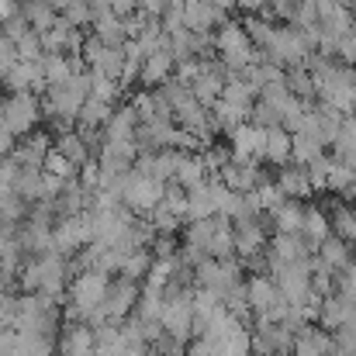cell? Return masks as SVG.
I'll list each match as a JSON object with an SVG mask.
<instances>
[{
    "instance_id": "cell-1",
    "label": "cell",
    "mask_w": 356,
    "mask_h": 356,
    "mask_svg": "<svg viewBox=\"0 0 356 356\" xmlns=\"http://www.w3.org/2000/svg\"><path fill=\"white\" fill-rule=\"evenodd\" d=\"M66 277H70V263L59 252H42L21 270V287L24 294H49L59 301L66 291Z\"/></svg>"
},
{
    "instance_id": "cell-2",
    "label": "cell",
    "mask_w": 356,
    "mask_h": 356,
    "mask_svg": "<svg viewBox=\"0 0 356 356\" xmlns=\"http://www.w3.org/2000/svg\"><path fill=\"white\" fill-rule=\"evenodd\" d=\"M159 329L180 343H191V336H194V291L191 287H166Z\"/></svg>"
},
{
    "instance_id": "cell-3",
    "label": "cell",
    "mask_w": 356,
    "mask_h": 356,
    "mask_svg": "<svg viewBox=\"0 0 356 356\" xmlns=\"http://www.w3.org/2000/svg\"><path fill=\"white\" fill-rule=\"evenodd\" d=\"M163 191H166V184L149 180V177H142L138 170H128V173H124V180H121V187H118L121 204H124L131 215H138V218H149V215L159 208Z\"/></svg>"
},
{
    "instance_id": "cell-4",
    "label": "cell",
    "mask_w": 356,
    "mask_h": 356,
    "mask_svg": "<svg viewBox=\"0 0 356 356\" xmlns=\"http://www.w3.org/2000/svg\"><path fill=\"white\" fill-rule=\"evenodd\" d=\"M245 305H249V312H256V322H280L284 312L291 308L280 298L270 273H256V277L245 280Z\"/></svg>"
},
{
    "instance_id": "cell-5",
    "label": "cell",
    "mask_w": 356,
    "mask_h": 356,
    "mask_svg": "<svg viewBox=\"0 0 356 356\" xmlns=\"http://www.w3.org/2000/svg\"><path fill=\"white\" fill-rule=\"evenodd\" d=\"M42 121V104L31 90H17L3 101V128L14 135V138H24L38 128Z\"/></svg>"
},
{
    "instance_id": "cell-6",
    "label": "cell",
    "mask_w": 356,
    "mask_h": 356,
    "mask_svg": "<svg viewBox=\"0 0 356 356\" xmlns=\"http://www.w3.org/2000/svg\"><path fill=\"white\" fill-rule=\"evenodd\" d=\"M135 305H138V284L118 277V280L108 284V294H104V301H101V315H104V322L121 325L124 318H131Z\"/></svg>"
},
{
    "instance_id": "cell-7",
    "label": "cell",
    "mask_w": 356,
    "mask_h": 356,
    "mask_svg": "<svg viewBox=\"0 0 356 356\" xmlns=\"http://www.w3.org/2000/svg\"><path fill=\"white\" fill-rule=\"evenodd\" d=\"M90 242H94V236H90V211L73 215V218H59V225L52 229V249L59 256L76 252V249H87Z\"/></svg>"
},
{
    "instance_id": "cell-8",
    "label": "cell",
    "mask_w": 356,
    "mask_h": 356,
    "mask_svg": "<svg viewBox=\"0 0 356 356\" xmlns=\"http://www.w3.org/2000/svg\"><path fill=\"white\" fill-rule=\"evenodd\" d=\"M249 343H252V356H291L294 332H287L280 322H256Z\"/></svg>"
},
{
    "instance_id": "cell-9",
    "label": "cell",
    "mask_w": 356,
    "mask_h": 356,
    "mask_svg": "<svg viewBox=\"0 0 356 356\" xmlns=\"http://www.w3.org/2000/svg\"><path fill=\"white\" fill-rule=\"evenodd\" d=\"M52 135L49 131H31V135H24V138H17V145H14V152H10V163L17 166V170H42L45 166V156L52 152Z\"/></svg>"
},
{
    "instance_id": "cell-10",
    "label": "cell",
    "mask_w": 356,
    "mask_h": 356,
    "mask_svg": "<svg viewBox=\"0 0 356 356\" xmlns=\"http://www.w3.org/2000/svg\"><path fill=\"white\" fill-rule=\"evenodd\" d=\"M263 142H266V128L256 124H238L232 131V163H263Z\"/></svg>"
},
{
    "instance_id": "cell-11",
    "label": "cell",
    "mask_w": 356,
    "mask_h": 356,
    "mask_svg": "<svg viewBox=\"0 0 356 356\" xmlns=\"http://www.w3.org/2000/svg\"><path fill=\"white\" fill-rule=\"evenodd\" d=\"M218 180L236 194H252L259 184H266V173H263V163H229L218 170Z\"/></svg>"
},
{
    "instance_id": "cell-12",
    "label": "cell",
    "mask_w": 356,
    "mask_h": 356,
    "mask_svg": "<svg viewBox=\"0 0 356 356\" xmlns=\"http://www.w3.org/2000/svg\"><path fill=\"white\" fill-rule=\"evenodd\" d=\"M229 17L218 14L208 0H184V28L194 35H211V28H222Z\"/></svg>"
},
{
    "instance_id": "cell-13",
    "label": "cell",
    "mask_w": 356,
    "mask_h": 356,
    "mask_svg": "<svg viewBox=\"0 0 356 356\" xmlns=\"http://www.w3.org/2000/svg\"><path fill=\"white\" fill-rule=\"evenodd\" d=\"M56 353L59 356H94V329L83 322H70L59 339H56Z\"/></svg>"
},
{
    "instance_id": "cell-14",
    "label": "cell",
    "mask_w": 356,
    "mask_h": 356,
    "mask_svg": "<svg viewBox=\"0 0 356 356\" xmlns=\"http://www.w3.org/2000/svg\"><path fill=\"white\" fill-rule=\"evenodd\" d=\"M291 356H332V332H325L322 325H305L294 332V346Z\"/></svg>"
},
{
    "instance_id": "cell-15",
    "label": "cell",
    "mask_w": 356,
    "mask_h": 356,
    "mask_svg": "<svg viewBox=\"0 0 356 356\" xmlns=\"http://www.w3.org/2000/svg\"><path fill=\"white\" fill-rule=\"evenodd\" d=\"M232 236H236V259H252V256L266 252V229H263V222L236 225Z\"/></svg>"
},
{
    "instance_id": "cell-16",
    "label": "cell",
    "mask_w": 356,
    "mask_h": 356,
    "mask_svg": "<svg viewBox=\"0 0 356 356\" xmlns=\"http://www.w3.org/2000/svg\"><path fill=\"white\" fill-rule=\"evenodd\" d=\"M277 191L287 197V201H305V197H312L315 191H312V184H308V173H305V166H294V163H287V166H280V173H277Z\"/></svg>"
},
{
    "instance_id": "cell-17",
    "label": "cell",
    "mask_w": 356,
    "mask_h": 356,
    "mask_svg": "<svg viewBox=\"0 0 356 356\" xmlns=\"http://www.w3.org/2000/svg\"><path fill=\"white\" fill-rule=\"evenodd\" d=\"M315 252H318V256H315V259H318V266H322V270H329L332 277H336V273H343V270L353 263V245H346L343 238H336V236H329L318 249H315Z\"/></svg>"
},
{
    "instance_id": "cell-18",
    "label": "cell",
    "mask_w": 356,
    "mask_h": 356,
    "mask_svg": "<svg viewBox=\"0 0 356 356\" xmlns=\"http://www.w3.org/2000/svg\"><path fill=\"white\" fill-rule=\"evenodd\" d=\"M94 38L101 42V45H111V49H121L124 42H128V24H124V17L118 14H111V10H101V14H94Z\"/></svg>"
},
{
    "instance_id": "cell-19",
    "label": "cell",
    "mask_w": 356,
    "mask_h": 356,
    "mask_svg": "<svg viewBox=\"0 0 356 356\" xmlns=\"http://www.w3.org/2000/svg\"><path fill=\"white\" fill-rule=\"evenodd\" d=\"M173 70H177L173 56H170L166 49H159V52H152V56H145V59H142L138 83H142V87H159V83H166V80L173 76Z\"/></svg>"
},
{
    "instance_id": "cell-20",
    "label": "cell",
    "mask_w": 356,
    "mask_h": 356,
    "mask_svg": "<svg viewBox=\"0 0 356 356\" xmlns=\"http://www.w3.org/2000/svg\"><path fill=\"white\" fill-rule=\"evenodd\" d=\"M308 256H312V249L305 245L301 236H273L270 249H266V263H301Z\"/></svg>"
},
{
    "instance_id": "cell-21",
    "label": "cell",
    "mask_w": 356,
    "mask_h": 356,
    "mask_svg": "<svg viewBox=\"0 0 356 356\" xmlns=\"http://www.w3.org/2000/svg\"><path fill=\"white\" fill-rule=\"evenodd\" d=\"M3 83H7V90H31V87H45V70H42V59H31V63H24V59H17L14 63V70L3 76Z\"/></svg>"
},
{
    "instance_id": "cell-22",
    "label": "cell",
    "mask_w": 356,
    "mask_h": 356,
    "mask_svg": "<svg viewBox=\"0 0 356 356\" xmlns=\"http://www.w3.org/2000/svg\"><path fill=\"white\" fill-rule=\"evenodd\" d=\"M52 149H56V152H59V156H63L70 166H76V170H83V166L90 163V152H94L80 131H63V135L52 142Z\"/></svg>"
},
{
    "instance_id": "cell-23",
    "label": "cell",
    "mask_w": 356,
    "mask_h": 356,
    "mask_svg": "<svg viewBox=\"0 0 356 356\" xmlns=\"http://www.w3.org/2000/svg\"><path fill=\"white\" fill-rule=\"evenodd\" d=\"M329 236H332L329 215H325L322 208H305V222H301V238H305V245L315 252Z\"/></svg>"
},
{
    "instance_id": "cell-24",
    "label": "cell",
    "mask_w": 356,
    "mask_h": 356,
    "mask_svg": "<svg viewBox=\"0 0 356 356\" xmlns=\"http://www.w3.org/2000/svg\"><path fill=\"white\" fill-rule=\"evenodd\" d=\"M135 131H138V118H135L131 104H124L104 124V142H135Z\"/></svg>"
},
{
    "instance_id": "cell-25",
    "label": "cell",
    "mask_w": 356,
    "mask_h": 356,
    "mask_svg": "<svg viewBox=\"0 0 356 356\" xmlns=\"http://www.w3.org/2000/svg\"><path fill=\"white\" fill-rule=\"evenodd\" d=\"M204 218H215V191H211V180H204L201 187L187 191V222H204Z\"/></svg>"
},
{
    "instance_id": "cell-26",
    "label": "cell",
    "mask_w": 356,
    "mask_h": 356,
    "mask_svg": "<svg viewBox=\"0 0 356 356\" xmlns=\"http://www.w3.org/2000/svg\"><path fill=\"white\" fill-rule=\"evenodd\" d=\"M21 17L28 21V28H31L35 35H49V31L56 28V21H59V14H56L45 0H28V3L21 7Z\"/></svg>"
},
{
    "instance_id": "cell-27",
    "label": "cell",
    "mask_w": 356,
    "mask_h": 356,
    "mask_svg": "<svg viewBox=\"0 0 356 356\" xmlns=\"http://www.w3.org/2000/svg\"><path fill=\"white\" fill-rule=\"evenodd\" d=\"M263 163H273V166H287L291 163V135L284 128H266Z\"/></svg>"
},
{
    "instance_id": "cell-28",
    "label": "cell",
    "mask_w": 356,
    "mask_h": 356,
    "mask_svg": "<svg viewBox=\"0 0 356 356\" xmlns=\"http://www.w3.org/2000/svg\"><path fill=\"white\" fill-rule=\"evenodd\" d=\"M204 180H211V177H208L201 156H187V152H184V159H180V166H177V173H173L170 184H177V187H184V191H194V187H201Z\"/></svg>"
},
{
    "instance_id": "cell-29",
    "label": "cell",
    "mask_w": 356,
    "mask_h": 356,
    "mask_svg": "<svg viewBox=\"0 0 356 356\" xmlns=\"http://www.w3.org/2000/svg\"><path fill=\"white\" fill-rule=\"evenodd\" d=\"M273 229H277V236H301V222H305V204H298V201H284L273 215Z\"/></svg>"
},
{
    "instance_id": "cell-30",
    "label": "cell",
    "mask_w": 356,
    "mask_h": 356,
    "mask_svg": "<svg viewBox=\"0 0 356 356\" xmlns=\"http://www.w3.org/2000/svg\"><path fill=\"white\" fill-rule=\"evenodd\" d=\"M152 249H131L124 259H121V266H118V277H124V280H142L149 270H152Z\"/></svg>"
},
{
    "instance_id": "cell-31",
    "label": "cell",
    "mask_w": 356,
    "mask_h": 356,
    "mask_svg": "<svg viewBox=\"0 0 356 356\" xmlns=\"http://www.w3.org/2000/svg\"><path fill=\"white\" fill-rule=\"evenodd\" d=\"M17 356H56V339L38 332H14Z\"/></svg>"
},
{
    "instance_id": "cell-32",
    "label": "cell",
    "mask_w": 356,
    "mask_h": 356,
    "mask_svg": "<svg viewBox=\"0 0 356 356\" xmlns=\"http://www.w3.org/2000/svg\"><path fill=\"white\" fill-rule=\"evenodd\" d=\"M284 87L298 97V101H315V80H312V73L305 70V66H294V70H287L284 73Z\"/></svg>"
},
{
    "instance_id": "cell-33",
    "label": "cell",
    "mask_w": 356,
    "mask_h": 356,
    "mask_svg": "<svg viewBox=\"0 0 356 356\" xmlns=\"http://www.w3.org/2000/svg\"><path fill=\"white\" fill-rule=\"evenodd\" d=\"M322 149H325V145H322L318 138H312V135H301V131L291 135V163H294V166H308L312 159L322 156Z\"/></svg>"
},
{
    "instance_id": "cell-34",
    "label": "cell",
    "mask_w": 356,
    "mask_h": 356,
    "mask_svg": "<svg viewBox=\"0 0 356 356\" xmlns=\"http://www.w3.org/2000/svg\"><path fill=\"white\" fill-rule=\"evenodd\" d=\"M329 225H332V236L343 238L346 245H356V208L339 204L332 215H329Z\"/></svg>"
},
{
    "instance_id": "cell-35",
    "label": "cell",
    "mask_w": 356,
    "mask_h": 356,
    "mask_svg": "<svg viewBox=\"0 0 356 356\" xmlns=\"http://www.w3.org/2000/svg\"><path fill=\"white\" fill-rule=\"evenodd\" d=\"M14 194L21 201H42V170H17L14 173Z\"/></svg>"
},
{
    "instance_id": "cell-36",
    "label": "cell",
    "mask_w": 356,
    "mask_h": 356,
    "mask_svg": "<svg viewBox=\"0 0 356 356\" xmlns=\"http://www.w3.org/2000/svg\"><path fill=\"white\" fill-rule=\"evenodd\" d=\"M218 101H225V104H232V108H238V111H245V115H249V111H252V104H256V94L245 87V80H229Z\"/></svg>"
},
{
    "instance_id": "cell-37",
    "label": "cell",
    "mask_w": 356,
    "mask_h": 356,
    "mask_svg": "<svg viewBox=\"0 0 356 356\" xmlns=\"http://www.w3.org/2000/svg\"><path fill=\"white\" fill-rule=\"evenodd\" d=\"M159 94L166 97V104L173 108V111H180L184 104H191L194 97H191V87L184 83V80H177V76H170L166 83H159Z\"/></svg>"
},
{
    "instance_id": "cell-38",
    "label": "cell",
    "mask_w": 356,
    "mask_h": 356,
    "mask_svg": "<svg viewBox=\"0 0 356 356\" xmlns=\"http://www.w3.org/2000/svg\"><path fill=\"white\" fill-rule=\"evenodd\" d=\"M159 208H163V211H170L173 218H180V222H184V218H187V191H184V187H177V184H166Z\"/></svg>"
},
{
    "instance_id": "cell-39",
    "label": "cell",
    "mask_w": 356,
    "mask_h": 356,
    "mask_svg": "<svg viewBox=\"0 0 356 356\" xmlns=\"http://www.w3.org/2000/svg\"><path fill=\"white\" fill-rule=\"evenodd\" d=\"M356 180V170H350V166H343V163H336L332 159V170H329V177H325V191H332V194H346L350 191V184Z\"/></svg>"
},
{
    "instance_id": "cell-40",
    "label": "cell",
    "mask_w": 356,
    "mask_h": 356,
    "mask_svg": "<svg viewBox=\"0 0 356 356\" xmlns=\"http://www.w3.org/2000/svg\"><path fill=\"white\" fill-rule=\"evenodd\" d=\"M252 201L259 204V211H263V215H273V211H277L287 197L277 191V184H259V187L252 191Z\"/></svg>"
},
{
    "instance_id": "cell-41",
    "label": "cell",
    "mask_w": 356,
    "mask_h": 356,
    "mask_svg": "<svg viewBox=\"0 0 356 356\" xmlns=\"http://www.w3.org/2000/svg\"><path fill=\"white\" fill-rule=\"evenodd\" d=\"M42 173H49V177H59V180H66V184H70V180H76V173H80V170H76V166H70V163H66V159H63V156L52 149V152L45 156V166H42Z\"/></svg>"
},
{
    "instance_id": "cell-42",
    "label": "cell",
    "mask_w": 356,
    "mask_h": 356,
    "mask_svg": "<svg viewBox=\"0 0 356 356\" xmlns=\"http://www.w3.org/2000/svg\"><path fill=\"white\" fill-rule=\"evenodd\" d=\"M329 170H332V159H329L325 152L305 166V173H308V184H312V191H315V194H318V191H325V177H329Z\"/></svg>"
},
{
    "instance_id": "cell-43",
    "label": "cell",
    "mask_w": 356,
    "mask_h": 356,
    "mask_svg": "<svg viewBox=\"0 0 356 356\" xmlns=\"http://www.w3.org/2000/svg\"><path fill=\"white\" fill-rule=\"evenodd\" d=\"M218 356H252V343H249V329H242L236 336L218 343Z\"/></svg>"
},
{
    "instance_id": "cell-44",
    "label": "cell",
    "mask_w": 356,
    "mask_h": 356,
    "mask_svg": "<svg viewBox=\"0 0 356 356\" xmlns=\"http://www.w3.org/2000/svg\"><path fill=\"white\" fill-rule=\"evenodd\" d=\"M63 21H66V24H73V28H83V24H90V21H94V7H90L87 0H73V3L63 10Z\"/></svg>"
},
{
    "instance_id": "cell-45",
    "label": "cell",
    "mask_w": 356,
    "mask_h": 356,
    "mask_svg": "<svg viewBox=\"0 0 356 356\" xmlns=\"http://www.w3.org/2000/svg\"><path fill=\"white\" fill-rule=\"evenodd\" d=\"M14 45H17V59H24V63H31V59H42V56H45V49H42V38H38L35 31L21 35Z\"/></svg>"
},
{
    "instance_id": "cell-46",
    "label": "cell",
    "mask_w": 356,
    "mask_h": 356,
    "mask_svg": "<svg viewBox=\"0 0 356 356\" xmlns=\"http://www.w3.org/2000/svg\"><path fill=\"white\" fill-rule=\"evenodd\" d=\"M249 124H256V128H280V115H277L270 104L256 101L252 111H249Z\"/></svg>"
},
{
    "instance_id": "cell-47",
    "label": "cell",
    "mask_w": 356,
    "mask_h": 356,
    "mask_svg": "<svg viewBox=\"0 0 356 356\" xmlns=\"http://www.w3.org/2000/svg\"><path fill=\"white\" fill-rule=\"evenodd\" d=\"M336 59H339L343 66H353L356 63V28L346 31V35L336 42Z\"/></svg>"
},
{
    "instance_id": "cell-48",
    "label": "cell",
    "mask_w": 356,
    "mask_h": 356,
    "mask_svg": "<svg viewBox=\"0 0 356 356\" xmlns=\"http://www.w3.org/2000/svg\"><path fill=\"white\" fill-rule=\"evenodd\" d=\"M14 63H17V45H14L10 38L0 35V80L14 70Z\"/></svg>"
},
{
    "instance_id": "cell-49",
    "label": "cell",
    "mask_w": 356,
    "mask_h": 356,
    "mask_svg": "<svg viewBox=\"0 0 356 356\" xmlns=\"http://www.w3.org/2000/svg\"><path fill=\"white\" fill-rule=\"evenodd\" d=\"M14 145H17V138L0 124V159H10V152H14Z\"/></svg>"
},
{
    "instance_id": "cell-50",
    "label": "cell",
    "mask_w": 356,
    "mask_h": 356,
    "mask_svg": "<svg viewBox=\"0 0 356 356\" xmlns=\"http://www.w3.org/2000/svg\"><path fill=\"white\" fill-rule=\"evenodd\" d=\"M236 7H242L245 14H263L270 7V0H236Z\"/></svg>"
},
{
    "instance_id": "cell-51",
    "label": "cell",
    "mask_w": 356,
    "mask_h": 356,
    "mask_svg": "<svg viewBox=\"0 0 356 356\" xmlns=\"http://www.w3.org/2000/svg\"><path fill=\"white\" fill-rule=\"evenodd\" d=\"M14 14H21V3H17V0H0V24L10 21Z\"/></svg>"
},
{
    "instance_id": "cell-52",
    "label": "cell",
    "mask_w": 356,
    "mask_h": 356,
    "mask_svg": "<svg viewBox=\"0 0 356 356\" xmlns=\"http://www.w3.org/2000/svg\"><path fill=\"white\" fill-rule=\"evenodd\" d=\"M135 3H138V10H145V14H152V17H159L163 7H166V0H135Z\"/></svg>"
},
{
    "instance_id": "cell-53",
    "label": "cell",
    "mask_w": 356,
    "mask_h": 356,
    "mask_svg": "<svg viewBox=\"0 0 356 356\" xmlns=\"http://www.w3.org/2000/svg\"><path fill=\"white\" fill-rule=\"evenodd\" d=\"M208 3H211V7L218 10V14H225V17H229V10L236 7V0H208Z\"/></svg>"
},
{
    "instance_id": "cell-54",
    "label": "cell",
    "mask_w": 356,
    "mask_h": 356,
    "mask_svg": "<svg viewBox=\"0 0 356 356\" xmlns=\"http://www.w3.org/2000/svg\"><path fill=\"white\" fill-rule=\"evenodd\" d=\"M343 3H346V10L353 14V21H356V0H343Z\"/></svg>"
}]
</instances>
